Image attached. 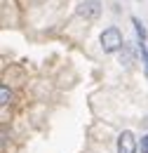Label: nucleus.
<instances>
[{
    "label": "nucleus",
    "mask_w": 148,
    "mask_h": 153,
    "mask_svg": "<svg viewBox=\"0 0 148 153\" xmlns=\"http://www.w3.org/2000/svg\"><path fill=\"white\" fill-rule=\"evenodd\" d=\"M78 14L85 17V19H96L101 14V2L99 0H82L78 5Z\"/></svg>",
    "instance_id": "2"
},
{
    "label": "nucleus",
    "mask_w": 148,
    "mask_h": 153,
    "mask_svg": "<svg viewBox=\"0 0 148 153\" xmlns=\"http://www.w3.org/2000/svg\"><path fill=\"white\" fill-rule=\"evenodd\" d=\"M120 61H122L125 66H130V64H132V52H130V47H122V54H120Z\"/></svg>",
    "instance_id": "6"
},
{
    "label": "nucleus",
    "mask_w": 148,
    "mask_h": 153,
    "mask_svg": "<svg viewBox=\"0 0 148 153\" xmlns=\"http://www.w3.org/2000/svg\"><path fill=\"white\" fill-rule=\"evenodd\" d=\"M139 149H141V153H148V134H144V137H141V144H139Z\"/></svg>",
    "instance_id": "7"
},
{
    "label": "nucleus",
    "mask_w": 148,
    "mask_h": 153,
    "mask_svg": "<svg viewBox=\"0 0 148 153\" xmlns=\"http://www.w3.org/2000/svg\"><path fill=\"white\" fill-rule=\"evenodd\" d=\"M146 71H148V54H146Z\"/></svg>",
    "instance_id": "8"
},
{
    "label": "nucleus",
    "mask_w": 148,
    "mask_h": 153,
    "mask_svg": "<svg viewBox=\"0 0 148 153\" xmlns=\"http://www.w3.org/2000/svg\"><path fill=\"white\" fill-rule=\"evenodd\" d=\"M132 24H134V28H136V36H139L141 42H144V40H146V28H144V24L136 19V17H132Z\"/></svg>",
    "instance_id": "5"
},
{
    "label": "nucleus",
    "mask_w": 148,
    "mask_h": 153,
    "mask_svg": "<svg viewBox=\"0 0 148 153\" xmlns=\"http://www.w3.org/2000/svg\"><path fill=\"white\" fill-rule=\"evenodd\" d=\"M10 101H12V92H10V87H7V85H0V104L7 106Z\"/></svg>",
    "instance_id": "4"
},
{
    "label": "nucleus",
    "mask_w": 148,
    "mask_h": 153,
    "mask_svg": "<svg viewBox=\"0 0 148 153\" xmlns=\"http://www.w3.org/2000/svg\"><path fill=\"white\" fill-rule=\"evenodd\" d=\"M101 47H104V52H118V50H122L125 47V42H122V33L111 26V28H106L104 33H101Z\"/></svg>",
    "instance_id": "1"
},
{
    "label": "nucleus",
    "mask_w": 148,
    "mask_h": 153,
    "mask_svg": "<svg viewBox=\"0 0 148 153\" xmlns=\"http://www.w3.org/2000/svg\"><path fill=\"white\" fill-rule=\"evenodd\" d=\"M136 149H139V144L130 130H125L118 137V153H136Z\"/></svg>",
    "instance_id": "3"
}]
</instances>
